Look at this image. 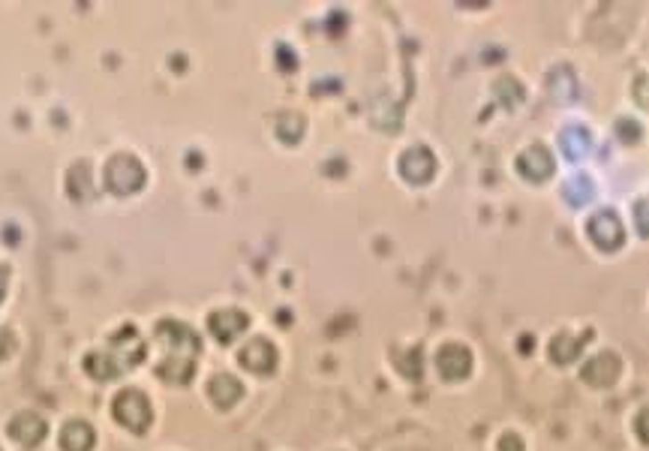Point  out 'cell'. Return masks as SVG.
I'll return each instance as SVG.
<instances>
[{"label":"cell","mask_w":649,"mask_h":451,"mask_svg":"<svg viewBox=\"0 0 649 451\" xmlns=\"http://www.w3.org/2000/svg\"><path fill=\"white\" fill-rule=\"evenodd\" d=\"M115 418H118L120 424H124L127 430L144 433V430L151 428V418H153L148 398H144L142 391H136V389L120 391L118 400H115Z\"/></svg>","instance_id":"cell-1"},{"label":"cell","mask_w":649,"mask_h":451,"mask_svg":"<svg viewBox=\"0 0 649 451\" xmlns=\"http://www.w3.org/2000/svg\"><path fill=\"white\" fill-rule=\"evenodd\" d=\"M589 238L596 241V244L602 247V250H616V247L622 244V238H626L620 217H616L613 211H598L589 220Z\"/></svg>","instance_id":"cell-2"},{"label":"cell","mask_w":649,"mask_h":451,"mask_svg":"<svg viewBox=\"0 0 649 451\" xmlns=\"http://www.w3.org/2000/svg\"><path fill=\"white\" fill-rule=\"evenodd\" d=\"M517 168H521L523 178L530 181H547L550 175H554V154L545 148V144H532V148H526L521 157H517Z\"/></svg>","instance_id":"cell-3"},{"label":"cell","mask_w":649,"mask_h":451,"mask_svg":"<svg viewBox=\"0 0 649 451\" xmlns=\"http://www.w3.org/2000/svg\"><path fill=\"white\" fill-rule=\"evenodd\" d=\"M436 367H440L445 380H464V376H469V370H472V356H469L466 346L448 343L436 356Z\"/></svg>","instance_id":"cell-4"},{"label":"cell","mask_w":649,"mask_h":451,"mask_svg":"<svg viewBox=\"0 0 649 451\" xmlns=\"http://www.w3.org/2000/svg\"><path fill=\"white\" fill-rule=\"evenodd\" d=\"M400 172H403V178L406 181H412V184H427L430 178H433V172H436V160L433 154H430L427 148H412V151H406V154L400 157Z\"/></svg>","instance_id":"cell-5"},{"label":"cell","mask_w":649,"mask_h":451,"mask_svg":"<svg viewBox=\"0 0 649 451\" xmlns=\"http://www.w3.org/2000/svg\"><path fill=\"white\" fill-rule=\"evenodd\" d=\"M583 382L596 385V389H604V385H613L616 376H620V358L613 352H602V356L589 358L580 370Z\"/></svg>","instance_id":"cell-6"},{"label":"cell","mask_w":649,"mask_h":451,"mask_svg":"<svg viewBox=\"0 0 649 451\" xmlns=\"http://www.w3.org/2000/svg\"><path fill=\"white\" fill-rule=\"evenodd\" d=\"M241 365L253 370V373H271L274 365H277V349L265 337H256L241 349Z\"/></svg>","instance_id":"cell-7"},{"label":"cell","mask_w":649,"mask_h":451,"mask_svg":"<svg viewBox=\"0 0 649 451\" xmlns=\"http://www.w3.org/2000/svg\"><path fill=\"white\" fill-rule=\"evenodd\" d=\"M157 334L162 337V343H166L172 352H181L184 358H196L199 340L186 325H177V322H162V325L157 328Z\"/></svg>","instance_id":"cell-8"},{"label":"cell","mask_w":649,"mask_h":451,"mask_svg":"<svg viewBox=\"0 0 649 451\" xmlns=\"http://www.w3.org/2000/svg\"><path fill=\"white\" fill-rule=\"evenodd\" d=\"M10 433L15 442H21V446H39L45 437V422L37 413H21L19 418L10 422Z\"/></svg>","instance_id":"cell-9"},{"label":"cell","mask_w":649,"mask_h":451,"mask_svg":"<svg viewBox=\"0 0 649 451\" xmlns=\"http://www.w3.org/2000/svg\"><path fill=\"white\" fill-rule=\"evenodd\" d=\"M208 325H210V334H214L220 343H232L234 337L247 328V316H243L241 310H220L210 316Z\"/></svg>","instance_id":"cell-10"},{"label":"cell","mask_w":649,"mask_h":451,"mask_svg":"<svg viewBox=\"0 0 649 451\" xmlns=\"http://www.w3.org/2000/svg\"><path fill=\"white\" fill-rule=\"evenodd\" d=\"M111 346H115V352H118V365H124V367H133L136 361L144 358V343L133 328H124V332L111 340Z\"/></svg>","instance_id":"cell-11"},{"label":"cell","mask_w":649,"mask_h":451,"mask_svg":"<svg viewBox=\"0 0 649 451\" xmlns=\"http://www.w3.org/2000/svg\"><path fill=\"white\" fill-rule=\"evenodd\" d=\"M129 178V184H133L136 190L142 187V181H144V172H142V166L136 163L133 157H118V160H111V166H109V187L120 193V181Z\"/></svg>","instance_id":"cell-12"},{"label":"cell","mask_w":649,"mask_h":451,"mask_svg":"<svg viewBox=\"0 0 649 451\" xmlns=\"http://www.w3.org/2000/svg\"><path fill=\"white\" fill-rule=\"evenodd\" d=\"M208 394H210V400H214L220 409H229V406H234L241 400V382L234 380V376H229V373H220V376H214V380H210Z\"/></svg>","instance_id":"cell-13"},{"label":"cell","mask_w":649,"mask_h":451,"mask_svg":"<svg viewBox=\"0 0 649 451\" xmlns=\"http://www.w3.org/2000/svg\"><path fill=\"white\" fill-rule=\"evenodd\" d=\"M63 451H91L94 448V430L85 422H70L61 433Z\"/></svg>","instance_id":"cell-14"},{"label":"cell","mask_w":649,"mask_h":451,"mask_svg":"<svg viewBox=\"0 0 649 451\" xmlns=\"http://www.w3.org/2000/svg\"><path fill=\"white\" fill-rule=\"evenodd\" d=\"M157 373L162 376V380H168V382H190L193 373H196V365H193V358L172 356L168 361H162Z\"/></svg>","instance_id":"cell-15"},{"label":"cell","mask_w":649,"mask_h":451,"mask_svg":"<svg viewBox=\"0 0 649 451\" xmlns=\"http://www.w3.org/2000/svg\"><path fill=\"white\" fill-rule=\"evenodd\" d=\"M559 144H563V151L571 160H578L587 154V148H589V133L583 130V127H568V130H563V135H559Z\"/></svg>","instance_id":"cell-16"},{"label":"cell","mask_w":649,"mask_h":451,"mask_svg":"<svg viewBox=\"0 0 649 451\" xmlns=\"http://www.w3.org/2000/svg\"><path fill=\"white\" fill-rule=\"evenodd\" d=\"M583 343H587V340H580V337L559 334L556 340L550 343V356L556 358V365H568V361H574V358H578V352L583 349Z\"/></svg>","instance_id":"cell-17"},{"label":"cell","mask_w":649,"mask_h":451,"mask_svg":"<svg viewBox=\"0 0 649 451\" xmlns=\"http://www.w3.org/2000/svg\"><path fill=\"white\" fill-rule=\"evenodd\" d=\"M565 196H568V202L571 205H583V202H589L592 199V181L587 178V175H578V178H571L565 184Z\"/></svg>","instance_id":"cell-18"},{"label":"cell","mask_w":649,"mask_h":451,"mask_svg":"<svg viewBox=\"0 0 649 451\" xmlns=\"http://www.w3.org/2000/svg\"><path fill=\"white\" fill-rule=\"evenodd\" d=\"M635 223H637V232L644 238H649V199H640L635 205Z\"/></svg>","instance_id":"cell-19"},{"label":"cell","mask_w":649,"mask_h":451,"mask_svg":"<svg viewBox=\"0 0 649 451\" xmlns=\"http://www.w3.org/2000/svg\"><path fill=\"white\" fill-rule=\"evenodd\" d=\"M635 100L644 109H649V76H640L637 82H635Z\"/></svg>","instance_id":"cell-20"},{"label":"cell","mask_w":649,"mask_h":451,"mask_svg":"<svg viewBox=\"0 0 649 451\" xmlns=\"http://www.w3.org/2000/svg\"><path fill=\"white\" fill-rule=\"evenodd\" d=\"M620 135L622 139H631V142H637L640 139V127L635 124V120H620Z\"/></svg>","instance_id":"cell-21"},{"label":"cell","mask_w":649,"mask_h":451,"mask_svg":"<svg viewBox=\"0 0 649 451\" xmlns=\"http://www.w3.org/2000/svg\"><path fill=\"white\" fill-rule=\"evenodd\" d=\"M499 451H523V442L517 439V433H505V439L499 442Z\"/></svg>","instance_id":"cell-22"},{"label":"cell","mask_w":649,"mask_h":451,"mask_svg":"<svg viewBox=\"0 0 649 451\" xmlns=\"http://www.w3.org/2000/svg\"><path fill=\"white\" fill-rule=\"evenodd\" d=\"M635 428H637V433H640V439L649 442V409H644V413L637 415V424H635Z\"/></svg>","instance_id":"cell-23"},{"label":"cell","mask_w":649,"mask_h":451,"mask_svg":"<svg viewBox=\"0 0 649 451\" xmlns=\"http://www.w3.org/2000/svg\"><path fill=\"white\" fill-rule=\"evenodd\" d=\"M4 289H6V271L0 268V298H4Z\"/></svg>","instance_id":"cell-24"}]
</instances>
